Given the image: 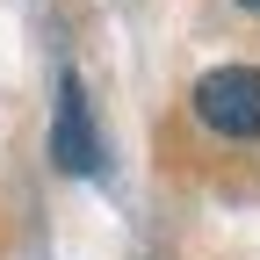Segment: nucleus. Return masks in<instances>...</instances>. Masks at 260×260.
<instances>
[{"label": "nucleus", "mask_w": 260, "mask_h": 260, "mask_svg": "<svg viewBox=\"0 0 260 260\" xmlns=\"http://www.w3.org/2000/svg\"><path fill=\"white\" fill-rule=\"evenodd\" d=\"M195 116L217 138H260V65H217L195 80Z\"/></svg>", "instance_id": "1"}, {"label": "nucleus", "mask_w": 260, "mask_h": 260, "mask_svg": "<svg viewBox=\"0 0 260 260\" xmlns=\"http://www.w3.org/2000/svg\"><path fill=\"white\" fill-rule=\"evenodd\" d=\"M51 159L65 174H102V138H94V116H87V87L65 73L58 80V116H51Z\"/></svg>", "instance_id": "2"}, {"label": "nucleus", "mask_w": 260, "mask_h": 260, "mask_svg": "<svg viewBox=\"0 0 260 260\" xmlns=\"http://www.w3.org/2000/svg\"><path fill=\"white\" fill-rule=\"evenodd\" d=\"M239 8H260V0H239Z\"/></svg>", "instance_id": "3"}]
</instances>
